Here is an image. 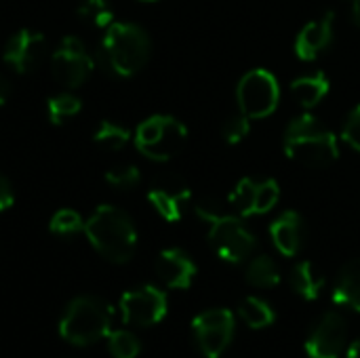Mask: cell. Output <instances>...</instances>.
Masks as SVG:
<instances>
[{
  "mask_svg": "<svg viewBox=\"0 0 360 358\" xmlns=\"http://www.w3.org/2000/svg\"><path fill=\"white\" fill-rule=\"evenodd\" d=\"M283 150L287 158L304 165L323 169L340 158V143L331 129L319 122L310 112L295 116L283 135Z\"/></svg>",
  "mask_w": 360,
  "mask_h": 358,
  "instance_id": "1",
  "label": "cell"
},
{
  "mask_svg": "<svg viewBox=\"0 0 360 358\" xmlns=\"http://www.w3.org/2000/svg\"><path fill=\"white\" fill-rule=\"evenodd\" d=\"M84 234L93 249L112 264H127L137 249L133 219L118 207L101 205L84 222Z\"/></svg>",
  "mask_w": 360,
  "mask_h": 358,
  "instance_id": "2",
  "label": "cell"
},
{
  "mask_svg": "<svg viewBox=\"0 0 360 358\" xmlns=\"http://www.w3.org/2000/svg\"><path fill=\"white\" fill-rule=\"evenodd\" d=\"M152 55V42L143 27L135 23H118L114 21L101 40L99 46V63L116 76H133L137 74Z\"/></svg>",
  "mask_w": 360,
  "mask_h": 358,
  "instance_id": "3",
  "label": "cell"
},
{
  "mask_svg": "<svg viewBox=\"0 0 360 358\" xmlns=\"http://www.w3.org/2000/svg\"><path fill=\"white\" fill-rule=\"evenodd\" d=\"M112 333V306L101 298H74L59 321V335L72 346H91Z\"/></svg>",
  "mask_w": 360,
  "mask_h": 358,
  "instance_id": "4",
  "label": "cell"
},
{
  "mask_svg": "<svg viewBox=\"0 0 360 358\" xmlns=\"http://www.w3.org/2000/svg\"><path fill=\"white\" fill-rule=\"evenodd\" d=\"M135 148L150 160L165 162L175 158L186 141H188V129L181 120L169 114H156L146 118L137 131H135Z\"/></svg>",
  "mask_w": 360,
  "mask_h": 358,
  "instance_id": "5",
  "label": "cell"
},
{
  "mask_svg": "<svg viewBox=\"0 0 360 358\" xmlns=\"http://www.w3.org/2000/svg\"><path fill=\"white\" fill-rule=\"evenodd\" d=\"M209 243L213 251L228 264H243L255 251V236L236 215L217 213L207 219Z\"/></svg>",
  "mask_w": 360,
  "mask_h": 358,
  "instance_id": "6",
  "label": "cell"
},
{
  "mask_svg": "<svg viewBox=\"0 0 360 358\" xmlns=\"http://www.w3.org/2000/svg\"><path fill=\"white\" fill-rule=\"evenodd\" d=\"M281 99L278 80L272 72L264 68H255L247 72L238 87H236V101L245 116L253 118H266L270 116Z\"/></svg>",
  "mask_w": 360,
  "mask_h": 358,
  "instance_id": "7",
  "label": "cell"
},
{
  "mask_svg": "<svg viewBox=\"0 0 360 358\" xmlns=\"http://www.w3.org/2000/svg\"><path fill=\"white\" fill-rule=\"evenodd\" d=\"M93 70L95 59L86 51L84 42L76 36H65L51 55V74L59 84L68 89H76L86 82Z\"/></svg>",
  "mask_w": 360,
  "mask_h": 358,
  "instance_id": "8",
  "label": "cell"
},
{
  "mask_svg": "<svg viewBox=\"0 0 360 358\" xmlns=\"http://www.w3.org/2000/svg\"><path fill=\"white\" fill-rule=\"evenodd\" d=\"M236 329L234 314L226 308H211L192 321V333L202 357L219 358L232 344Z\"/></svg>",
  "mask_w": 360,
  "mask_h": 358,
  "instance_id": "9",
  "label": "cell"
},
{
  "mask_svg": "<svg viewBox=\"0 0 360 358\" xmlns=\"http://www.w3.org/2000/svg\"><path fill=\"white\" fill-rule=\"evenodd\" d=\"M281 198V188L276 179H251L245 177L240 179L234 190L228 196V205L240 215V217H251V215H264L276 207Z\"/></svg>",
  "mask_w": 360,
  "mask_h": 358,
  "instance_id": "10",
  "label": "cell"
},
{
  "mask_svg": "<svg viewBox=\"0 0 360 358\" xmlns=\"http://www.w3.org/2000/svg\"><path fill=\"white\" fill-rule=\"evenodd\" d=\"M167 308H169L167 295L152 285L127 291L120 298L122 321L129 325H135V327L158 325L167 317Z\"/></svg>",
  "mask_w": 360,
  "mask_h": 358,
  "instance_id": "11",
  "label": "cell"
},
{
  "mask_svg": "<svg viewBox=\"0 0 360 358\" xmlns=\"http://www.w3.org/2000/svg\"><path fill=\"white\" fill-rule=\"evenodd\" d=\"M190 198H192V192H190L188 184L184 181V177H179L175 173L156 175L148 188L150 205L156 209V213L162 219H167L171 224L181 219L184 207Z\"/></svg>",
  "mask_w": 360,
  "mask_h": 358,
  "instance_id": "12",
  "label": "cell"
},
{
  "mask_svg": "<svg viewBox=\"0 0 360 358\" xmlns=\"http://www.w3.org/2000/svg\"><path fill=\"white\" fill-rule=\"evenodd\" d=\"M348 340V321L338 312H325L312 327L306 352L310 358H340Z\"/></svg>",
  "mask_w": 360,
  "mask_h": 358,
  "instance_id": "13",
  "label": "cell"
},
{
  "mask_svg": "<svg viewBox=\"0 0 360 358\" xmlns=\"http://www.w3.org/2000/svg\"><path fill=\"white\" fill-rule=\"evenodd\" d=\"M46 55V40L40 32L19 30L4 44V61L19 74L36 70Z\"/></svg>",
  "mask_w": 360,
  "mask_h": 358,
  "instance_id": "14",
  "label": "cell"
},
{
  "mask_svg": "<svg viewBox=\"0 0 360 358\" xmlns=\"http://www.w3.org/2000/svg\"><path fill=\"white\" fill-rule=\"evenodd\" d=\"M335 32V13L327 11L316 21H310L302 27V32L295 38V55L302 61H314L325 49H329Z\"/></svg>",
  "mask_w": 360,
  "mask_h": 358,
  "instance_id": "15",
  "label": "cell"
},
{
  "mask_svg": "<svg viewBox=\"0 0 360 358\" xmlns=\"http://www.w3.org/2000/svg\"><path fill=\"white\" fill-rule=\"evenodd\" d=\"M156 274L169 289H188L196 276V264L181 249H165L156 260Z\"/></svg>",
  "mask_w": 360,
  "mask_h": 358,
  "instance_id": "16",
  "label": "cell"
},
{
  "mask_svg": "<svg viewBox=\"0 0 360 358\" xmlns=\"http://www.w3.org/2000/svg\"><path fill=\"white\" fill-rule=\"evenodd\" d=\"M270 238H272L274 247L285 257L297 255L300 249L304 247V238H306V224H304L302 215L297 211L281 213L270 226Z\"/></svg>",
  "mask_w": 360,
  "mask_h": 358,
  "instance_id": "17",
  "label": "cell"
},
{
  "mask_svg": "<svg viewBox=\"0 0 360 358\" xmlns=\"http://www.w3.org/2000/svg\"><path fill=\"white\" fill-rule=\"evenodd\" d=\"M329 87H331V82H329L327 74L316 70L312 74H304V76L295 78L291 82V95L304 110H312L329 95Z\"/></svg>",
  "mask_w": 360,
  "mask_h": 358,
  "instance_id": "18",
  "label": "cell"
},
{
  "mask_svg": "<svg viewBox=\"0 0 360 358\" xmlns=\"http://www.w3.org/2000/svg\"><path fill=\"white\" fill-rule=\"evenodd\" d=\"M333 302L348 310L360 312V260L348 262L333 285Z\"/></svg>",
  "mask_w": 360,
  "mask_h": 358,
  "instance_id": "19",
  "label": "cell"
},
{
  "mask_svg": "<svg viewBox=\"0 0 360 358\" xmlns=\"http://www.w3.org/2000/svg\"><path fill=\"white\" fill-rule=\"evenodd\" d=\"M291 287L304 300H316L325 287V279L316 272L312 262H300L291 270Z\"/></svg>",
  "mask_w": 360,
  "mask_h": 358,
  "instance_id": "20",
  "label": "cell"
},
{
  "mask_svg": "<svg viewBox=\"0 0 360 358\" xmlns=\"http://www.w3.org/2000/svg\"><path fill=\"white\" fill-rule=\"evenodd\" d=\"M247 283L259 289H274L281 283V272L270 255H257L247 266Z\"/></svg>",
  "mask_w": 360,
  "mask_h": 358,
  "instance_id": "21",
  "label": "cell"
},
{
  "mask_svg": "<svg viewBox=\"0 0 360 358\" xmlns=\"http://www.w3.org/2000/svg\"><path fill=\"white\" fill-rule=\"evenodd\" d=\"M238 314L247 323V327H251V329H264V327H270L276 321V314H274L272 306L268 302L259 300V298L243 300L240 306H238Z\"/></svg>",
  "mask_w": 360,
  "mask_h": 358,
  "instance_id": "22",
  "label": "cell"
},
{
  "mask_svg": "<svg viewBox=\"0 0 360 358\" xmlns=\"http://www.w3.org/2000/svg\"><path fill=\"white\" fill-rule=\"evenodd\" d=\"M78 17L91 27L108 30L114 23V11L110 6V0H82L78 4Z\"/></svg>",
  "mask_w": 360,
  "mask_h": 358,
  "instance_id": "23",
  "label": "cell"
},
{
  "mask_svg": "<svg viewBox=\"0 0 360 358\" xmlns=\"http://www.w3.org/2000/svg\"><path fill=\"white\" fill-rule=\"evenodd\" d=\"M80 110H82L80 97H76L74 93H68V91L57 93L46 101V114L53 124H61L68 118H74Z\"/></svg>",
  "mask_w": 360,
  "mask_h": 358,
  "instance_id": "24",
  "label": "cell"
},
{
  "mask_svg": "<svg viewBox=\"0 0 360 358\" xmlns=\"http://www.w3.org/2000/svg\"><path fill=\"white\" fill-rule=\"evenodd\" d=\"M95 143L108 148V150H122L129 141H131V131L118 122H112V120H103L95 135H93Z\"/></svg>",
  "mask_w": 360,
  "mask_h": 358,
  "instance_id": "25",
  "label": "cell"
},
{
  "mask_svg": "<svg viewBox=\"0 0 360 358\" xmlns=\"http://www.w3.org/2000/svg\"><path fill=\"white\" fill-rule=\"evenodd\" d=\"M49 230L55 236H74L78 232H84V219L80 217L78 211L74 209H59L51 222H49Z\"/></svg>",
  "mask_w": 360,
  "mask_h": 358,
  "instance_id": "26",
  "label": "cell"
},
{
  "mask_svg": "<svg viewBox=\"0 0 360 358\" xmlns=\"http://www.w3.org/2000/svg\"><path fill=\"white\" fill-rule=\"evenodd\" d=\"M108 350L114 358H137L141 344L131 331H112L108 335Z\"/></svg>",
  "mask_w": 360,
  "mask_h": 358,
  "instance_id": "27",
  "label": "cell"
},
{
  "mask_svg": "<svg viewBox=\"0 0 360 358\" xmlns=\"http://www.w3.org/2000/svg\"><path fill=\"white\" fill-rule=\"evenodd\" d=\"M105 181L114 188V190H133L139 186L141 181V173L135 165H116V167H110L108 173H105Z\"/></svg>",
  "mask_w": 360,
  "mask_h": 358,
  "instance_id": "28",
  "label": "cell"
},
{
  "mask_svg": "<svg viewBox=\"0 0 360 358\" xmlns=\"http://www.w3.org/2000/svg\"><path fill=\"white\" fill-rule=\"evenodd\" d=\"M249 133H251V118L245 116L243 112L230 116V118L224 122V127H221V137H224L226 143H230V146L240 143L243 139H247Z\"/></svg>",
  "mask_w": 360,
  "mask_h": 358,
  "instance_id": "29",
  "label": "cell"
},
{
  "mask_svg": "<svg viewBox=\"0 0 360 358\" xmlns=\"http://www.w3.org/2000/svg\"><path fill=\"white\" fill-rule=\"evenodd\" d=\"M342 137H344V141L352 150L360 152V103L346 116V122H344V129H342Z\"/></svg>",
  "mask_w": 360,
  "mask_h": 358,
  "instance_id": "30",
  "label": "cell"
},
{
  "mask_svg": "<svg viewBox=\"0 0 360 358\" xmlns=\"http://www.w3.org/2000/svg\"><path fill=\"white\" fill-rule=\"evenodd\" d=\"M13 203H15V192L11 188V181L4 175H0V211L11 209Z\"/></svg>",
  "mask_w": 360,
  "mask_h": 358,
  "instance_id": "31",
  "label": "cell"
},
{
  "mask_svg": "<svg viewBox=\"0 0 360 358\" xmlns=\"http://www.w3.org/2000/svg\"><path fill=\"white\" fill-rule=\"evenodd\" d=\"M11 97V82L0 74V106H4Z\"/></svg>",
  "mask_w": 360,
  "mask_h": 358,
  "instance_id": "32",
  "label": "cell"
},
{
  "mask_svg": "<svg viewBox=\"0 0 360 358\" xmlns=\"http://www.w3.org/2000/svg\"><path fill=\"white\" fill-rule=\"evenodd\" d=\"M352 2V21L360 27V0H350Z\"/></svg>",
  "mask_w": 360,
  "mask_h": 358,
  "instance_id": "33",
  "label": "cell"
},
{
  "mask_svg": "<svg viewBox=\"0 0 360 358\" xmlns=\"http://www.w3.org/2000/svg\"><path fill=\"white\" fill-rule=\"evenodd\" d=\"M348 358H360V340H356V342L350 346V350H348Z\"/></svg>",
  "mask_w": 360,
  "mask_h": 358,
  "instance_id": "34",
  "label": "cell"
},
{
  "mask_svg": "<svg viewBox=\"0 0 360 358\" xmlns=\"http://www.w3.org/2000/svg\"><path fill=\"white\" fill-rule=\"evenodd\" d=\"M143 2H154V0H143Z\"/></svg>",
  "mask_w": 360,
  "mask_h": 358,
  "instance_id": "35",
  "label": "cell"
}]
</instances>
